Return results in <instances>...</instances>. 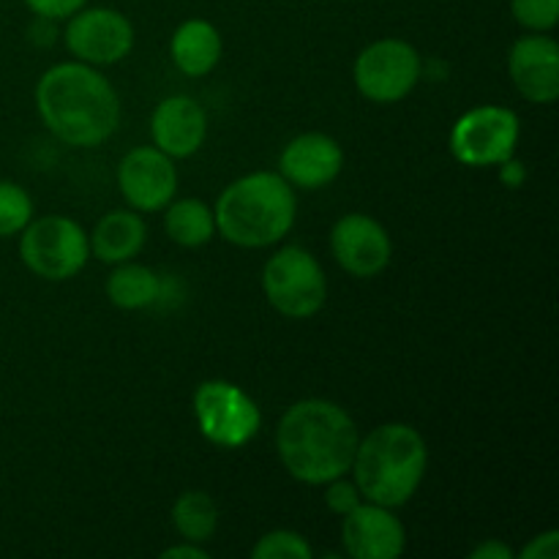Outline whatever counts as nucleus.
<instances>
[{"mask_svg":"<svg viewBox=\"0 0 559 559\" xmlns=\"http://www.w3.org/2000/svg\"><path fill=\"white\" fill-rule=\"evenodd\" d=\"M20 257L33 276L69 282L91 260L87 233L69 216L31 218L20 233Z\"/></svg>","mask_w":559,"mask_h":559,"instance_id":"39448f33","label":"nucleus"},{"mask_svg":"<svg viewBox=\"0 0 559 559\" xmlns=\"http://www.w3.org/2000/svg\"><path fill=\"white\" fill-rule=\"evenodd\" d=\"M522 123L519 115L508 107L484 104L453 123L451 153L464 167H497L516 153Z\"/></svg>","mask_w":559,"mask_h":559,"instance_id":"6e6552de","label":"nucleus"},{"mask_svg":"<svg viewBox=\"0 0 559 559\" xmlns=\"http://www.w3.org/2000/svg\"><path fill=\"white\" fill-rule=\"evenodd\" d=\"M364 502V495H360V489L355 486V480H344L336 478V480H328L325 484V506L328 511L336 513V516H347L349 511H355V508Z\"/></svg>","mask_w":559,"mask_h":559,"instance_id":"393cba45","label":"nucleus"},{"mask_svg":"<svg viewBox=\"0 0 559 559\" xmlns=\"http://www.w3.org/2000/svg\"><path fill=\"white\" fill-rule=\"evenodd\" d=\"M222 33L207 20H186L169 41V55L186 76H205L222 60Z\"/></svg>","mask_w":559,"mask_h":559,"instance_id":"a211bd4d","label":"nucleus"},{"mask_svg":"<svg viewBox=\"0 0 559 559\" xmlns=\"http://www.w3.org/2000/svg\"><path fill=\"white\" fill-rule=\"evenodd\" d=\"M164 559H207V551L200 549L197 544H180V546H169V549L162 551Z\"/></svg>","mask_w":559,"mask_h":559,"instance_id":"c756f323","label":"nucleus"},{"mask_svg":"<svg viewBox=\"0 0 559 559\" xmlns=\"http://www.w3.org/2000/svg\"><path fill=\"white\" fill-rule=\"evenodd\" d=\"M358 426L328 399H304L282 415L276 451L284 469L306 486H325L349 473L358 448Z\"/></svg>","mask_w":559,"mask_h":559,"instance_id":"f03ea898","label":"nucleus"},{"mask_svg":"<svg viewBox=\"0 0 559 559\" xmlns=\"http://www.w3.org/2000/svg\"><path fill=\"white\" fill-rule=\"evenodd\" d=\"M151 136L169 158H189L205 145L207 115L194 98L169 96L158 102L151 118Z\"/></svg>","mask_w":559,"mask_h":559,"instance_id":"dca6fc26","label":"nucleus"},{"mask_svg":"<svg viewBox=\"0 0 559 559\" xmlns=\"http://www.w3.org/2000/svg\"><path fill=\"white\" fill-rule=\"evenodd\" d=\"M36 109L44 126L71 147H96L118 131L120 98L96 66L69 60L41 74Z\"/></svg>","mask_w":559,"mask_h":559,"instance_id":"f257e3e1","label":"nucleus"},{"mask_svg":"<svg viewBox=\"0 0 559 559\" xmlns=\"http://www.w3.org/2000/svg\"><path fill=\"white\" fill-rule=\"evenodd\" d=\"M295 213V189L278 173H251L233 180L213 207L216 233L240 249H267L284 240Z\"/></svg>","mask_w":559,"mask_h":559,"instance_id":"20e7f679","label":"nucleus"},{"mask_svg":"<svg viewBox=\"0 0 559 559\" xmlns=\"http://www.w3.org/2000/svg\"><path fill=\"white\" fill-rule=\"evenodd\" d=\"M194 418L200 435L216 448H243L257 437L262 413L243 388L227 380H205L194 391Z\"/></svg>","mask_w":559,"mask_h":559,"instance_id":"0eeeda50","label":"nucleus"},{"mask_svg":"<svg viewBox=\"0 0 559 559\" xmlns=\"http://www.w3.org/2000/svg\"><path fill=\"white\" fill-rule=\"evenodd\" d=\"M309 540L293 530H273V533L262 535L251 549L254 559H311Z\"/></svg>","mask_w":559,"mask_h":559,"instance_id":"5701e85b","label":"nucleus"},{"mask_svg":"<svg viewBox=\"0 0 559 559\" xmlns=\"http://www.w3.org/2000/svg\"><path fill=\"white\" fill-rule=\"evenodd\" d=\"M508 74L527 102L555 104L559 98V44L544 33L519 38L508 52Z\"/></svg>","mask_w":559,"mask_h":559,"instance_id":"4468645a","label":"nucleus"},{"mask_svg":"<svg viewBox=\"0 0 559 559\" xmlns=\"http://www.w3.org/2000/svg\"><path fill=\"white\" fill-rule=\"evenodd\" d=\"M162 295V278L156 271L136 262H120L107 278V298L109 304L123 311H140L153 306Z\"/></svg>","mask_w":559,"mask_h":559,"instance_id":"6ab92c4d","label":"nucleus"},{"mask_svg":"<svg viewBox=\"0 0 559 559\" xmlns=\"http://www.w3.org/2000/svg\"><path fill=\"white\" fill-rule=\"evenodd\" d=\"M173 524L189 544H205L218 530V508L205 491H186L173 506Z\"/></svg>","mask_w":559,"mask_h":559,"instance_id":"412c9836","label":"nucleus"},{"mask_svg":"<svg viewBox=\"0 0 559 559\" xmlns=\"http://www.w3.org/2000/svg\"><path fill=\"white\" fill-rule=\"evenodd\" d=\"M420 55L404 38H380L355 58L353 80L364 98L396 104L415 91L420 80Z\"/></svg>","mask_w":559,"mask_h":559,"instance_id":"1a4fd4ad","label":"nucleus"},{"mask_svg":"<svg viewBox=\"0 0 559 559\" xmlns=\"http://www.w3.org/2000/svg\"><path fill=\"white\" fill-rule=\"evenodd\" d=\"M500 167V180L508 186V189H519V186L527 180V169H524L522 162H516V158H506L502 164H497Z\"/></svg>","mask_w":559,"mask_h":559,"instance_id":"cd10ccee","label":"nucleus"},{"mask_svg":"<svg viewBox=\"0 0 559 559\" xmlns=\"http://www.w3.org/2000/svg\"><path fill=\"white\" fill-rule=\"evenodd\" d=\"M426 467L429 448L424 435L407 424H382L358 440L349 473L366 502L402 508L424 484Z\"/></svg>","mask_w":559,"mask_h":559,"instance_id":"7ed1b4c3","label":"nucleus"},{"mask_svg":"<svg viewBox=\"0 0 559 559\" xmlns=\"http://www.w3.org/2000/svg\"><path fill=\"white\" fill-rule=\"evenodd\" d=\"M87 0H25L27 9L36 16H44V20H69L71 14L85 5Z\"/></svg>","mask_w":559,"mask_h":559,"instance_id":"a878e982","label":"nucleus"},{"mask_svg":"<svg viewBox=\"0 0 559 559\" xmlns=\"http://www.w3.org/2000/svg\"><path fill=\"white\" fill-rule=\"evenodd\" d=\"M513 551L508 549L506 544H500V540H484L480 546H475L473 551H469V559H511Z\"/></svg>","mask_w":559,"mask_h":559,"instance_id":"c85d7f7f","label":"nucleus"},{"mask_svg":"<svg viewBox=\"0 0 559 559\" xmlns=\"http://www.w3.org/2000/svg\"><path fill=\"white\" fill-rule=\"evenodd\" d=\"M342 544L353 559H399L407 546V530L393 508L360 502L342 516Z\"/></svg>","mask_w":559,"mask_h":559,"instance_id":"ddd939ff","label":"nucleus"},{"mask_svg":"<svg viewBox=\"0 0 559 559\" xmlns=\"http://www.w3.org/2000/svg\"><path fill=\"white\" fill-rule=\"evenodd\" d=\"M164 229H167L169 240L183 249H200V246L211 243V238L216 235V216H213L211 205L189 197V200L169 202Z\"/></svg>","mask_w":559,"mask_h":559,"instance_id":"aec40b11","label":"nucleus"},{"mask_svg":"<svg viewBox=\"0 0 559 559\" xmlns=\"http://www.w3.org/2000/svg\"><path fill=\"white\" fill-rule=\"evenodd\" d=\"M557 555H559L557 530H549V533L538 535V538H533L522 549V559H557Z\"/></svg>","mask_w":559,"mask_h":559,"instance_id":"bb28decb","label":"nucleus"},{"mask_svg":"<svg viewBox=\"0 0 559 559\" xmlns=\"http://www.w3.org/2000/svg\"><path fill=\"white\" fill-rule=\"evenodd\" d=\"M33 218V200L20 183L0 180V238L20 235Z\"/></svg>","mask_w":559,"mask_h":559,"instance_id":"4be33fe9","label":"nucleus"},{"mask_svg":"<svg viewBox=\"0 0 559 559\" xmlns=\"http://www.w3.org/2000/svg\"><path fill=\"white\" fill-rule=\"evenodd\" d=\"M344 151L333 136L309 131L287 142L278 158V175L293 189L314 191L333 183L342 175Z\"/></svg>","mask_w":559,"mask_h":559,"instance_id":"2eb2a0df","label":"nucleus"},{"mask_svg":"<svg viewBox=\"0 0 559 559\" xmlns=\"http://www.w3.org/2000/svg\"><path fill=\"white\" fill-rule=\"evenodd\" d=\"M513 20L533 33H546L559 22V0H511Z\"/></svg>","mask_w":559,"mask_h":559,"instance_id":"b1692460","label":"nucleus"},{"mask_svg":"<svg viewBox=\"0 0 559 559\" xmlns=\"http://www.w3.org/2000/svg\"><path fill=\"white\" fill-rule=\"evenodd\" d=\"M331 251L349 276L374 278L391 265L393 243L377 218L366 213H347L333 224Z\"/></svg>","mask_w":559,"mask_h":559,"instance_id":"f8f14e48","label":"nucleus"},{"mask_svg":"<svg viewBox=\"0 0 559 559\" xmlns=\"http://www.w3.org/2000/svg\"><path fill=\"white\" fill-rule=\"evenodd\" d=\"M118 189L136 213L164 211L178 191V169L156 145L131 147L118 164Z\"/></svg>","mask_w":559,"mask_h":559,"instance_id":"9b49d317","label":"nucleus"},{"mask_svg":"<svg viewBox=\"0 0 559 559\" xmlns=\"http://www.w3.org/2000/svg\"><path fill=\"white\" fill-rule=\"evenodd\" d=\"M262 293L282 317L309 320L325 306L328 278L311 251L287 246L262 267Z\"/></svg>","mask_w":559,"mask_h":559,"instance_id":"423d86ee","label":"nucleus"},{"mask_svg":"<svg viewBox=\"0 0 559 559\" xmlns=\"http://www.w3.org/2000/svg\"><path fill=\"white\" fill-rule=\"evenodd\" d=\"M66 47L80 63L115 66L134 49V27L115 9H85L69 16Z\"/></svg>","mask_w":559,"mask_h":559,"instance_id":"9d476101","label":"nucleus"},{"mask_svg":"<svg viewBox=\"0 0 559 559\" xmlns=\"http://www.w3.org/2000/svg\"><path fill=\"white\" fill-rule=\"evenodd\" d=\"M147 240L145 218L136 211H112L102 216L87 235L91 254L107 265H120V262L134 260Z\"/></svg>","mask_w":559,"mask_h":559,"instance_id":"f3484780","label":"nucleus"}]
</instances>
